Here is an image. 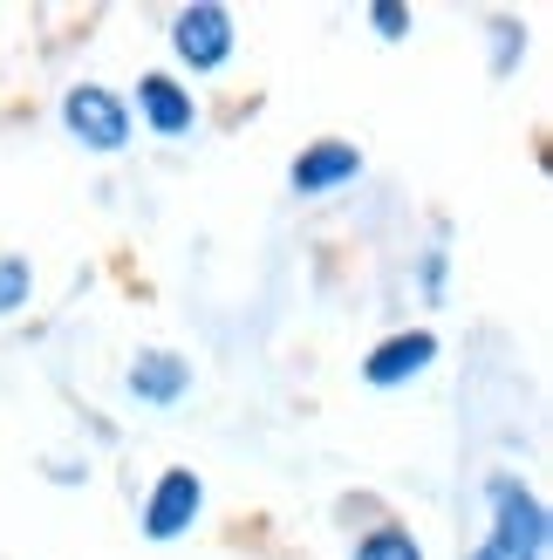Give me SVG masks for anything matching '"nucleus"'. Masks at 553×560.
<instances>
[{"label":"nucleus","mask_w":553,"mask_h":560,"mask_svg":"<svg viewBox=\"0 0 553 560\" xmlns=\"http://www.w3.org/2000/svg\"><path fill=\"white\" fill-rule=\"evenodd\" d=\"M499 560H546V506L513 486V479H492V540H485Z\"/></svg>","instance_id":"nucleus-1"},{"label":"nucleus","mask_w":553,"mask_h":560,"mask_svg":"<svg viewBox=\"0 0 553 560\" xmlns=\"http://www.w3.org/2000/svg\"><path fill=\"white\" fill-rule=\"evenodd\" d=\"M62 124L69 137H82V151H103V158H117L130 144V103L103 82H75L62 96Z\"/></svg>","instance_id":"nucleus-2"},{"label":"nucleus","mask_w":553,"mask_h":560,"mask_svg":"<svg viewBox=\"0 0 553 560\" xmlns=\"http://www.w3.org/2000/svg\"><path fill=\"white\" fill-rule=\"evenodd\" d=\"M172 48H178V62L185 69H226L233 62V14L226 8H185L178 21H172Z\"/></svg>","instance_id":"nucleus-3"},{"label":"nucleus","mask_w":553,"mask_h":560,"mask_svg":"<svg viewBox=\"0 0 553 560\" xmlns=\"http://www.w3.org/2000/svg\"><path fill=\"white\" fill-rule=\"evenodd\" d=\"M199 506H205V479H199V471H185V465H172L157 479V492L144 499V534L151 540H178V534H191Z\"/></svg>","instance_id":"nucleus-4"},{"label":"nucleus","mask_w":553,"mask_h":560,"mask_svg":"<svg viewBox=\"0 0 553 560\" xmlns=\"http://www.w3.org/2000/svg\"><path fill=\"white\" fill-rule=\"evenodd\" d=\"M431 362H437V335L403 328V335H390V342H376V349H369L363 376H369L376 389H397V383H417V376L431 370Z\"/></svg>","instance_id":"nucleus-5"},{"label":"nucleus","mask_w":553,"mask_h":560,"mask_svg":"<svg viewBox=\"0 0 553 560\" xmlns=\"http://www.w3.org/2000/svg\"><path fill=\"white\" fill-rule=\"evenodd\" d=\"M355 172H363V151L355 144H342V137H321V144H308L294 158V191H336V185H349Z\"/></svg>","instance_id":"nucleus-6"},{"label":"nucleus","mask_w":553,"mask_h":560,"mask_svg":"<svg viewBox=\"0 0 553 560\" xmlns=\"http://www.w3.org/2000/svg\"><path fill=\"white\" fill-rule=\"evenodd\" d=\"M137 109H144V124L157 137H185L191 124H199V103H191L185 82H172V75H144V82H137Z\"/></svg>","instance_id":"nucleus-7"},{"label":"nucleus","mask_w":553,"mask_h":560,"mask_svg":"<svg viewBox=\"0 0 553 560\" xmlns=\"http://www.w3.org/2000/svg\"><path fill=\"white\" fill-rule=\"evenodd\" d=\"M191 389V362L172 355V349H144L130 362V397H144V404H178Z\"/></svg>","instance_id":"nucleus-8"},{"label":"nucleus","mask_w":553,"mask_h":560,"mask_svg":"<svg viewBox=\"0 0 553 560\" xmlns=\"http://www.w3.org/2000/svg\"><path fill=\"white\" fill-rule=\"evenodd\" d=\"M355 560H424V547L403 534V526H376V534L355 540Z\"/></svg>","instance_id":"nucleus-9"},{"label":"nucleus","mask_w":553,"mask_h":560,"mask_svg":"<svg viewBox=\"0 0 553 560\" xmlns=\"http://www.w3.org/2000/svg\"><path fill=\"white\" fill-rule=\"evenodd\" d=\"M27 294H35V267L0 254V315H14V307H27Z\"/></svg>","instance_id":"nucleus-10"},{"label":"nucleus","mask_w":553,"mask_h":560,"mask_svg":"<svg viewBox=\"0 0 553 560\" xmlns=\"http://www.w3.org/2000/svg\"><path fill=\"white\" fill-rule=\"evenodd\" d=\"M369 27L383 42H403L410 35V8H390V0H383V8H369Z\"/></svg>","instance_id":"nucleus-11"},{"label":"nucleus","mask_w":553,"mask_h":560,"mask_svg":"<svg viewBox=\"0 0 553 560\" xmlns=\"http://www.w3.org/2000/svg\"><path fill=\"white\" fill-rule=\"evenodd\" d=\"M464 560H499V553H492V547H479V553H464Z\"/></svg>","instance_id":"nucleus-12"}]
</instances>
